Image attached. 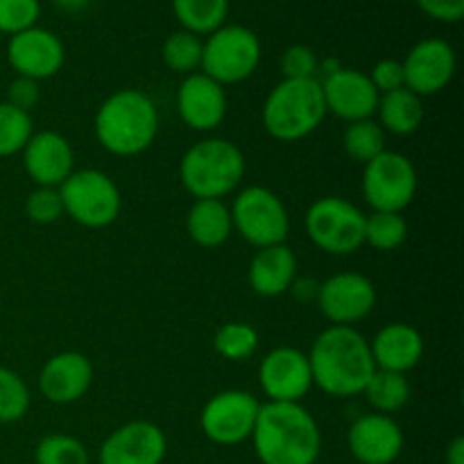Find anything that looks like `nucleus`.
I'll list each match as a JSON object with an SVG mask.
<instances>
[{
	"instance_id": "obj_1",
	"label": "nucleus",
	"mask_w": 464,
	"mask_h": 464,
	"mask_svg": "<svg viewBox=\"0 0 464 464\" xmlns=\"http://www.w3.org/2000/svg\"><path fill=\"white\" fill-rule=\"evenodd\" d=\"M313 385L335 399L362 394L376 372L370 340L356 326H334L322 331L308 352Z\"/></svg>"
},
{
	"instance_id": "obj_2",
	"label": "nucleus",
	"mask_w": 464,
	"mask_h": 464,
	"mask_svg": "<svg viewBox=\"0 0 464 464\" xmlns=\"http://www.w3.org/2000/svg\"><path fill=\"white\" fill-rule=\"evenodd\" d=\"M249 440L261 464H315L322 453L320 424L302 403H261Z\"/></svg>"
},
{
	"instance_id": "obj_3",
	"label": "nucleus",
	"mask_w": 464,
	"mask_h": 464,
	"mask_svg": "<svg viewBox=\"0 0 464 464\" xmlns=\"http://www.w3.org/2000/svg\"><path fill=\"white\" fill-rule=\"evenodd\" d=\"M95 139L116 157H139L159 136V111L148 93L121 89L109 95L95 111Z\"/></svg>"
},
{
	"instance_id": "obj_4",
	"label": "nucleus",
	"mask_w": 464,
	"mask_h": 464,
	"mask_svg": "<svg viewBox=\"0 0 464 464\" xmlns=\"http://www.w3.org/2000/svg\"><path fill=\"white\" fill-rule=\"evenodd\" d=\"M247 161L243 150L227 139H202L186 150L179 161V179L195 199H222L245 179Z\"/></svg>"
},
{
	"instance_id": "obj_5",
	"label": "nucleus",
	"mask_w": 464,
	"mask_h": 464,
	"mask_svg": "<svg viewBox=\"0 0 464 464\" xmlns=\"http://www.w3.org/2000/svg\"><path fill=\"white\" fill-rule=\"evenodd\" d=\"M326 118L320 80H281L263 104V127L281 143H297Z\"/></svg>"
},
{
	"instance_id": "obj_6",
	"label": "nucleus",
	"mask_w": 464,
	"mask_h": 464,
	"mask_svg": "<svg viewBox=\"0 0 464 464\" xmlns=\"http://www.w3.org/2000/svg\"><path fill=\"white\" fill-rule=\"evenodd\" d=\"M59 195L63 202V216L86 229H104L121 216V188L107 172L95 168L72 170V175L59 186Z\"/></svg>"
},
{
	"instance_id": "obj_7",
	"label": "nucleus",
	"mask_w": 464,
	"mask_h": 464,
	"mask_svg": "<svg viewBox=\"0 0 464 464\" xmlns=\"http://www.w3.org/2000/svg\"><path fill=\"white\" fill-rule=\"evenodd\" d=\"M306 234L322 252L349 256L365 245V213L349 199L326 195L306 211Z\"/></svg>"
},
{
	"instance_id": "obj_8",
	"label": "nucleus",
	"mask_w": 464,
	"mask_h": 464,
	"mask_svg": "<svg viewBox=\"0 0 464 464\" xmlns=\"http://www.w3.org/2000/svg\"><path fill=\"white\" fill-rule=\"evenodd\" d=\"M234 231L256 249L285 243L290 216L284 199L266 186H247L229 207Z\"/></svg>"
},
{
	"instance_id": "obj_9",
	"label": "nucleus",
	"mask_w": 464,
	"mask_h": 464,
	"mask_svg": "<svg viewBox=\"0 0 464 464\" xmlns=\"http://www.w3.org/2000/svg\"><path fill=\"white\" fill-rule=\"evenodd\" d=\"M261 62V41L245 25H222L208 34L199 71L218 84H240L254 75Z\"/></svg>"
},
{
	"instance_id": "obj_10",
	"label": "nucleus",
	"mask_w": 464,
	"mask_h": 464,
	"mask_svg": "<svg viewBox=\"0 0 464 464\" xmlns=\"http://www.w3.org/2000/svg\"><path fill=\"white\" fill-rule=\"evenodd\" d=\"M415 163L401 152L385 150L362 170V198L372 211L403 213L417 195Z\"/></svg>"
},
{
	"instance_id": "obj_11",
	"label": "nucleus",
	"mask_w": 464,
	"mask_h": 464,
	"mask_svg": "<svg viewBox=\"0 0 464 464\" xmlns=\"http://www.w3.org/2000/svg\"><path fill=\"white\" fill-rule=\"evenodd\" d=\"M261 401L245 390H225L207 401L199 415V429L218 447H238L247 442L256 426Z\"/></svg>"
},
{
	"instance_id": "obj_12",
	"label": "nucleus",
	"mask_w": 464,
	"mask_h": 464,
	"mask_svg": "<svg viewBox=\"0 0 464 464\" xmlns=\"http://www.w3.org/2000/svg\"><path fill=\"white\" fill-rule=\"evenodd\" d=\"M315 304L334 326H356L374 311L376 288L370 276L358 272H338L322 281Z\"/></svg>"
},
{
	"instance_id": "obj_13",
	"label": "nucleus",
	"mask_w": 464,
	"mask_h": 464,
	"mask_svg": "<svg viewBox=\"0 0 464 464\" xmlns=\"http://www.w3.org/2000/svg\"><path fill=\"white\" fill-rule=\"evenodd\" d=\"M258 385L267 401L302 403L313 388L308 353L297 347L272 349L258 365Z\"/></svg>"
},
{
	"instance_id": "obj_14",
	"label": "nucleus",
	"mask_w": 464,
	"mask_h": 464,
	"mask_svg": "<svg viewBox=\"0 0 464 464\" xmlns=\"http://www.w3.org/2000/svg\"><path fill=\"white\" fill-rule=\"evenodd\" d=\"M401 63L406 72V89L420 98L438 95L456 75V50L447 39L430 36L412 45Z\"/></svg>"
},
{
	"instance_id": "obj_15",
	"label": "nucleus",
	"mask_w": 464,
	"mask_h": 464,
	"mask_svg": "<svg viewBox=\"0 0 464 464\" xmlns=\"http://www.w3.org/2000/svg\"><path fill=\"white\" fill-rule=\"evenodd\" d=\"M7 62L16 75L41 82L62 71L66 62V48L54 32L34 25L9 39Z\"/></svg>"
},
{
	"instance_id": "obj_16",
	"label": "nucleus",
	"mask_w": 464,
	"mask_h": 464,
	"mask_svg": "<svg viewBox=\"0 0 464 464\" xmlns=\"http://www.w3.org/2000/svg\"><path fill=\"white\" fill-rule=\"evenodd\" d=\"M168 451L166 433L154 421L136 420L118 426L100 447V464H161Z\"/></svg>"
},
{
	"instance_id": "obj_17",
	"label": "nucleus",
	"mask_w": 464,
	"mask_h": 464,
	"mask_svg": "<svg viewBox=\"0 0 464 464\" xmlns=\"http://www.w3.org/2000/svg\"><path fill=\"white\" fill-rule=\"evenodd\" d=\"M320 84L326 113H334L344 122L367 121L376 116L381 95L367 72L340 66L338 71L324 75Z\"/></svg>"
},
{
	"instance_id": "obj_18",
	"label": "nucleus",
	"mask_w": 464,
	"mask_h": 464,
	"mask_svg": "<svg viewBox=\"0 0 464 464\" xmlns=\"http://www.w3.org/2000/svg\"><path fill=\"white\" fill-rule=\"evenodd\" d=\"M227 91L202 71L190 72L177 89V111L186 127L195 131H213L227 118Z\"/></svg>"
},
{
	"instance_id": "obj_19",
	"label": "nucleus",
	"mask_w": 464,
	"mask_h": 464,
	"mask_svg": "<svg viewBox=\"0 0 464 464\" xmlns=\"http://www.w3.org/2000/svg\"><path fill=\"white\" fill-rule=\"evenodd\" d=\"M403 430L390 415L370 412L349 426V453L361 464H392L403 451Z\"/></svg>"
},
{
	"instance_id": "obj_20",
	"label": "nucleus",
	"mask_w": 464,
	"mask_h": 464,
	"mask_svg": "<svg viewBox=\"0 0 464 464\" xmlns=\"http://www.w3.org/2000/svg\"><path fill=\"white\" fill-rule=\"evenodd\" d=\"M93 365L80 352H62L44 362L39 372V392L45 401L68 406L89 392Z\"/></svg>"
},
{
	"instance_id": "obj_21",
	"label": "nucleus",
	"mask_w": 464,
	"mask_h": 464,
	"mask_svg": "<svg viewBox=\"0 0 464 464\" xmlns=\"http://www.w3.org/2000/svg\"><path fill=\"white\" fill-rule=\"evenodd\" d=\"M23 166L36 186L59 188L75 170V154L66 136L59 131L32 134L23 148Z\"/></svg>"
},
{
	"instance_id": "obj_22",
	"label": "nucleus",
	"mask_w": 464,
	"mask_h": 464,
	"mask_svg": "<svg viewBox=\"0 0 464 464\" xmlns=\"http://www.w3.org/2000/svg\"><path fill=\"white\" fill-rule=\"evenodd\" d=\"M376 370L408 374L424 358V338L406 322L385 324L370 343Z\"/></svg>"
},
{
	"instance_id": "obj_23",
	"label": "nucleus",
	"mask_w": 464,
	"mask_h": 464,
	"mask_svg": "<svg viewBox=\"0 0 464 464\" xmlns=\"http://www.w3.org/2000/svg\"><path fill=\"white\" fill-rule=\"evenodd\" d=\"M247 279L258 297H279L297 279V256L285 243L258 249L249 263Z\"/></svg>"
},
{
	"instance_id": "obj_24",
	"label": "nucleus",
	"mask_w": 464,
	"mask_h": 464,
	"mask_svg": "<svg viewBox=\"0 0 464 464\" xmlns=\"http://www.w3.org/2000/svg\"><path fill=\"white\" fill-rule=\"evenodd\" d=\"M186 231L199 247H222L234 234L229 207L222 199H195L186 216Z\"/></svg>"
},
{
	"instance_id": "obj_25",
	"label": "nucleus",
	"mask_w": 464,
	"mask_h": 464,
	"mask_svg": "<svg viewBox=\"0 0 464 464\" xmlns=\"http://www.w3.org/2000/svg\"><path fill=\"white\" fill-rule=\"evenodd\" d=\"M376 116H379L376 122L383 127V131L394 136H411L421 127L426 111L420 95L403 86V89L381 95Z\"/></svg>"
},
{
	"instance_id": "obj_26",
	"label": "nucleus",
	"mask_w": 464,
	"mask_h": 464,
	"mask_svg": "<svg viewBox=\"0 0 464 464\" xmlns=\"http://www.w3.org/2000/svg\"><path fill=\"white\" fill-rule=\"evenodd\" d=\"M411 394L412 388L408 376L388 370H376L374 374H372V379L367 381L365 390H362V397H365L367 403L374 408V412L390 417L408 406Z\"/></svg>"
},
{
	"instance_id": "obj_27",
	"label": "nucleus",
	"mask_w": 464,
	"mask_h": 464,
	"mask_svg": "<svg viewBox=\"0 0 464 464\" xmlns=\"http://www.w3.org/2000/svg\"><path fill=\"white\" fill-rule=\"evenodd\" d=\"M172 12L181 23V30L193 34H211L225 25L229 0H172Z\"/></svg>"
},
{
	"instance_id": "obj_28",
	"label": "nucleus",
	"mask_w": 464,
	"mask_h": 464,
	"mask_svg": "<svg viewBox=\"0 0 464 464\" xmlns=\"http://www.w3.org/2000/svg\"><path fill=\"white\" fill-rule=\"evenodd\" d=\"M343 143L344 152H347V157L352 161L367 166L379 154L385 152V131L374 118L349 122L347 130H344Z\"/></svg>"
},
{
	"instance_id": "obj_29",
	"label": "nucleus",
	"mask_w": 464,
	"mask_h": 464,
	"mask_svg": "<svg viewBox=\"0 0 464 464\" xmlns=\"http://www.w3.org/2000/svg\"><path fill=\"white\" fill-rule=\"evenodd\" d=\"M258 343V331L254 329L247 322H227L213 335V349L218 356L231 362H243L256 353Z\"/></svg>"
},
{
	"instance_id": "obj_30",
	"label": "nucleus",
	"mask_w": 464,
	"mask_h": 464,
	"mask_svg": "<svg viewBox=\"0 0 464 464\" xmlns=\"http://www.w3.org/2000/svg\"><path fill=\"white\" fill-rule=\"evenodd\" d=\"M202 50L204 41L188 30H177L163 41V62L172 72L190 75L202 68Z\"/></svg>"
},
{
	"instance_id": "obj_31",
	"label": "nucleus",
	"mask_w": 464,
	"mask_h": 464,
	"mask_svg": "<svg viewBox=\"0 0 464 464\" xmlns=\"http://www.w3.org/2000/svg\"><path fill=\"white\" fill-rule=\"evenodd\" d=\"M408 238V220L401 213L372 211L365 216V245L379 252H394Z\"/></svg>"
},
{
	"instance_id": "obj_32",
	"label": "nucleus",
	"mask_w": 464,
	"mask_h": 464,
	"mask_svg": "<svg viewBox=\"0 0 464 464\" xmlns=\"http://www.w3.org/2000/svg\"><path fill=\"white\" fill-rule=\"evenodd\" d=\"M34 134L32 116L27 111L0 102V159L23 152L27 140Z\"/></svg>"
},
{
	"instance_id": "obj_33",
	"label": "nucleus",
	"mask_w": 464,
	"mask_h": 464,
	"mask_svg": "<svg viewBox=\"0 0 464 464\" xmlns=\"http://www.w3.org/2000/svg\"><path fill=\"white\" fill-rule=\"evenodd\" d=\"M36 464H89V449L84 442L66 433H50L39 440L34 449Z\"/></svg>"
},
{
	"instance_id": "obj_34",
	"label": "nucleus",
	"mask_w": 464,
	"mask_h": 464,
	"mask_svg": "<svg viewBox=\"0 0 464 464\" xmlns=\"http://www.w3.org/2000/svg\"><path fill=\"white\" fill-rule=\"evenodd\" d=\"M30 388L9 367L0 365V424L21 421L30 411Z\"/></svg>"
},
{
	"instance_id": "obj_35",
	"label": "nucleus",
	"mask_w": 464,
	"mask_h": 464,
	"mask_svg": "<svg viewBox=\"0 0 464 464\" xmlns=\"http://www.w3.org/2000/svg\"><path fill=\"white\" fill-rule=\"evenodd\" d=\"M41 16L39 0H0V32L14 36L36 25Z\"/></svg>"
},
{
	"instance_id": "obj_36",
	"label": "nucleus",
	"mask_w": 464,
	"mask_h": 464,
	"mask_svg": "<svg viewBox=\"0 0 464 464\" xmlns=\"http://www.w3.org/2000/svg\"><path fill=\"white\" fill-rule=\"evenodd\" d=\"M25 216L36 225H53L63 216V202L59 188L36 186L25 199Z\"/></svg>"
},
{
	"instance_id": "obj_37",
	"label": "nucleus",
	"mask_w": 464,
	"mask_h": 464,
	"mask_svg": "<svg viewBox=\"0 0 464 464\" xmlns=\"http://www.w3.org/2000/svg\"><path fill=\"white\" fill-rule=\"evenodd\" d=\"M279 68L284 80H315L317 71H320V59L313 48L295 44L281 54Z\"/></svg>"
},
{
	"instance_id": "obj_38",
	"label": "nucleus",
	"mask_w": 464,
	"mask_h": 464,
	"mask_svg": "<svg viewBox=\"0 0 464 464\" xmlns=\"http://www.w3.org/2000/svg\"><path fill=\"white\" fill-rule=\"evenodd\" d=\"M367 75H370L372 84L379 91V95L406 86V72H403V63L399 59H381V62L374 63L372 72H367Z\"/></svg>"
},
{
	"instance_id": "obj_39",
	"label": "nucleus",
	"mask_w": 464,
	"mask_h": 464,
	"mask_svg": "<svg viewBox=\"0 0 464 464\" xmlns=\"http://www.w3.org/2000/svg\"><path fill=\"white\" fill-rule=\"evenodd\" d=\"M12 107L21 109V111L30 113L36 104L41 102V86L36 80H30V77L16 75V80H12V84L7 86V100Z\"/></svg>"
},
{
	"instance_id": "obj_40",
	"label": "nucleus",
	"mask_w": 464,
	"mask_h": 464,
	"mask_svg": "<svg viewBox=\"0 0 464 464\" xmlns=\"http://www.w3.org/2000/svg\"><path fill=\"white\" fill-rule=\"evenodd\" d=\"M417 5L435 21L456 23L464 16V0H417Z\"/></svg>"
},
{
	"instance_id": "obj_41",
	"label": "nucleus",
	"mask_w": 464,
	"mask_h": 464,
	"mask_svg": "<svg viewBox=\"0 0 464 464\" xmlns=\"http://www.w3.org/2000/svg\"><path fill=\"white\" fill-rule=\"evenodd\" d=\"M317 288H320V284H315L313 279H295V284L290 285V290L295 293V297L302 299V302H311V299L317 297Z\"/></svg>"
},
{
	"instance_id": "obj_42",
	"label": "nucleus",
	"mask_w": 464,
	"mask_h": 464,
	"mask_svg": "<svg viewBox=\"0 0 464 464\" xmlns=\"http://www.w3.org/2000/svg\"><path fill=\"white\" fill-rule=\"evenodd\" d=\"M444 464H464V438H453L451 444L447 447V456Z\"/></svg>"
},
{
	"instance_id": "obj_43",
	"label": "nucleus",
	"mask_w": 464,
	"mask_h": 464,
	"mask_svg": "<svg viewBox=\"0 0 464 464\" xmlns=\"http://www.w3.org/2000/svg\"><path fill=\"white\" fill-rule=\"evenodd\" d=\"M54 5H57L59 9H63V12L77 14V12H82V9L89 7L91 0H54Z\"/></svg>"
}]
</instances>
